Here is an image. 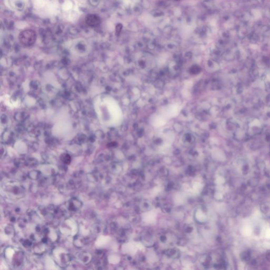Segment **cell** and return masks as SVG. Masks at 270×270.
Instances as JSON below:
<instances>
[{"mask_svg":"<svg viewBox=\"0 0 270 270\" xmlns=\"http://www.w3.org/2000/svg\"><path fill=\"white\" fill-rule=\"evenodd\" d=\"M36 32L33 30H25L20 32L19 36L20 42L22 45L29 47L33 45L36 40Z\"/></svg>","mask_w":270,"mask_h":270,"instance_id":"6da1fadb","label":"cell"},{"mask_svg":"<svg viewBox=\"0 0 270 270\" xmlns=\"http://www.w3.org/2000/svg\"><path fill=\"white\" fill-rule=\"evenodd\" d=\"M87 24L91 27H96L100 25L101 19L100 17L96 14H88L85 18Z\"/></svg>","mask_w":270,"mask_h":270,"instance_id":"7a4b0ae2","label":"cell"},{"mask_svg":"<svg viewBox=\"0 0 270 270\" xmlns=\"http://www.w3.org/2000/svg\"><path fill=\"white\" fill-rule=\"evenodd\" d=\"M241 258L243 261L248 262L251 258V254L248 251H245L241 254Z\"/></svg>","mask_w":270,"mask_h":270,"instance_id":"3957f363","label":"cell"},{"mask_svg":"<svg viewBox=\"0 0 270 270\" xmlns=\"http://www.w3.org/2000/svg\"><path fill=\"white\" fill-rule=\"evenodd\" d=\"M122 29H123L122 24L119 23V24H118L116 25V35L117 36H118L119 35Z\"/></svg>","mask_w":270,"mask_h":270,"instance_id":"277c9868","label":"cell"},{"mask_svg":"<svg viewBox=\"0 0 270 270\" xmlns=\"http://www.w3.org/2000/svg\"><path fill=\"white\" fill-rule=\"evenodd\" d=\"M265 257L269 262H270V250L267 251L265 254Z\"/></svg>","mask_w":270,"mask_h":270,"instance_id":"5b68a950","label":"cell"}]
</instances>
